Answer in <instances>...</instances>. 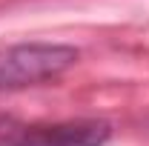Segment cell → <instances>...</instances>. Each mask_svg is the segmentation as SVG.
Here are the masks:
<instances>
[{
    "label": "cell",
    "mask_w": 149,
    "mask_h": 146,
    "mask_svg": "<svg viewBox=\"0 0 149 146\" xmlns=\"http://www.w3.org/2000/svg\"><path fill=\"white\" fill-rule=\"evenodd\" d=\"M112 138L106 120L80 117L60 123H12L6 120L0 143L6 146H103Z\"/></svg>",
    "instance_id": "cell-2"
},
{
    "label": "cell",
    "mask_w": 149,
    "mask_h": 146,
    "mask_svg": "<svg viewBox=\"0 0 149 146\" xmlns=\"http://www.w3.org/2000/svg\"><path fill=\"white\" fill-rule=\"evenodd\" d=\"M0 146H6V143H0Z\"/></svg>",
    "instance_id": "cell-3"
},
{
    "label": "cell",
    "mask_w": 149,
    "mask_h": 146,
    "mask_svg": "<svg viewBox=\"0 0 149 146\" xmlns=\"http://www.w3.org/2000/svg\"><path fill=\"white\" fill-rule=\"evenodd\" d=\"M77 49L63 43H17L0 52V92H20L57 80L77 63Z\"/></svg>",
    "instance_id": "cell-1"
}]
</instances>
